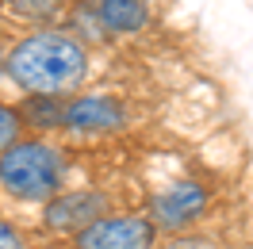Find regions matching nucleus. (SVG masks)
<instances>
[{"label": "nucleus", "mask_w": 253, "mask_h": 249, "mask_svg": "<svg viewBox=\"0 0 253 249\" xmlns=\"http://www.w3.org/2000/svg\"><path fill=\"white\" fill-rule=\"evenodd\" d=\"M4 77L27 96H62L77 92L88 77V50L65 27H35L4 54Z\"/></svg>", "instance_id": "1"}, {"label": "nucleus", "mask_w": 253, "mask_h": 249, "mask_svg": "<svg viewBox=\"0 0 253 249\" xmlns=\"http://www.w3.org/2000/svg\"><path fill=\"white\" fill-rule=\"evenodd\" d=\"M65 154L46 138H19L0 154V188L19 203H50L65 192Z\"/></svg>", "instance_id": "2"}, {"label": "nucleus", "mask_w": 253, "mask_h": 249, "mask_svg": "<svg viewBox=\"0 0 253 249\" xmlns=\"http://www.w3.org/2000/svg\"><path fill=\"white\" fill-rule=\"evenodd\" d=\"M207 203H211V196L200 180H176V184L150 196L146 218L158 234L176 238V234H192V226L207 215Z\"/></svg>", "instance_id": "3"}, {"label": "nucleus", "mask_w": 253, "mask_h": 249, "mask_svg": "<svg viewBox=\"0 0 253 249\" xmlns=\"http://www.w3.org/2000/svg\"><path fill=\"white\" fill-rule=\"evenodd\" d=\"M104 215H111V196L100 188H65L50 203H42V226L62 238H77Z\"/></svg>", "instance_id": "4"}, {"label": "nucleus", "mask_w": 253, "mask_h": 249, "mask_svg": "<svg viewBox=\"0 0 253 249\" xmlns=\"http://www.w3.org/2000/svg\"><path fill=\"white\" fill-rule=\"evenodd\" d=\"M154 246H158V230L150 226L146 215H134V211H111L73 238V249H154Z\"/></svg>", "instance_id": "5"}, {"label": "nucleus", "mask_w": 253, "mask_h": 249, "mask_svg": "<svg viewBox=\"0 0 253 249\" xmlns=\"http://www.w3.org/2000/svg\"><path fill=\"white\" fill-rule=\"evenodd\" d=\"M126 126V108L111 92H88L65 100V126L73 134H115Z\"/></svg>", "instance_id": "6"}, {"label": "nucleus", "mask_w": 253, "mask_h": 249, "mask_svg": "<svg viewBox=\"0 0 253 249\" xmlns=\"http://www.w3.org/2000/svg\"><path fill=\"white\" fill-rule=\"evenodd\" d=\"M150 0H96V19L111 35H138L150 23Z\"/></svg>", "instance_id": "7"}, {"label": "nucleus", "mask_w": 253, "mask_h": 249, "mask_svg": "<svg viewBox=\"0 0 253 249\" xmlns=\"http://www.w3.org/2000/svg\"><path fill=\"white\" fill-rule=\"evenodd\" d=\"M19 119H23V130H62L65 126V100H54V96H27L19 104Z\"/></svg>", "instance_id": "8"}, {"label": "nucleus", "mask_w": 253, "mask_h": 249, "mask_svg": "<svg viewBox=\"0 0 253 249\" xmlns=\"http://www.w3.org/2000/svg\"><path fill=\"white\" fill-rule=\"evenodd\" d=\"M12 8V16L27 19V23H50L65 8V0H4Z\"/></svg>", "instance_id": "9"}, {"label": "nucleus", "mask_w": 253, "mask_h": 249, "mask_svg": "<svg viewBox=\"0 0 253 249\" xmlns=\"http://www.w3.org/2000/svg\"><path fill=\"white\" fill-rule=\"evenodd\" d=\"M23 138V119H19V111L12 104H0V154L8 150V146H16Z\"/></svg>", "instance_id": "10"}, {"label": "nucleus", "mask_w": 253, "mask_h": 249, "mask_svg": "<svg viewBox=\"0 0 253 249\" xmlns=\"http://www.w3.org/2000/svg\"><path fill=\"white\" fill-rule=\"evenodd\" d=\"M161 249H219L211 238H204V234H176V238H169Z\"/></svg>", "instance_id": "11"}, {"label": "nucleus", "mask_w": 253, "mask_h": 249, "mask_svg": "<svg viewBox=\"0 0 253 249\" xmlns=\"http://www.w3.org/2000/svg\"><path fill=\"white\" fill-rule=\"evenodd\" d=\"M0 249H27V238L19 234L16 222H8L4 215H0Z\"/></svg>", "instance_id": "12"}, {"label": "nucleus", "mask_w": 253, "mask_h": 249, "mask_svg": "<svg viewBox=\"0 0 253 249\" xmlns=\"http://www.w3.org/2000/svg\"><path fill=\"white\" fill-rule=\"evenodd\" d=\"M0 65H4V54H0Z\"/></svg>", "instance_id": "13"}]
</instances>
